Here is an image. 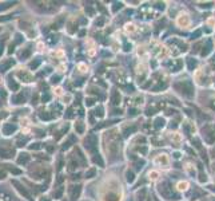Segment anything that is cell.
I'll list each match as a JSON object with an SVG mask.
<instances>
[{
	"mask_svg": "<svg viewBox=\"0 0 215 201\" xmlns=\"http://www.w3.org/2000/svg\"><path fill=\"white\" fill-rule=\"evenodd\" d=\"M111 101H112L114 105H119V103H120V95H119V93H118V91H114V93H112Z\"/></svg>",
	"mask_w": 215,
	"mask_h": 201,
	"instance_id": "4",
	"label": "cell"
},
{
	"mask_svg": "<svg viewBox=\"0 0 215 201\" xmlns=\"http://www.w3.org/2000/svg\"><path fill=\"white\" fill-rule=\"evenodd\" d=\"M94 174H95V170H94V169H91L90 172H87V173H86V176H87L88 178H91V177H92Z\"/></svg>",
	"mask_w": 215,
	"mask_h": 201,
	"instance_id": "8",
	"label": "cell"
},
{
	"mask_svg": "<svg viewBox=\"0 0 215 201\" xmlns=\"http://www.w3.org/2000/svg\"><path fill=\"white\" fill-rule=\"evenodd\" d=\"M106 201H119V197L116 195H110V196H107Z\"/></svg>",
	"mask_w": 215,
	"mask_h": 201,
	"instance_id": "5",
	"label": "cell"
},
{
	"mask_svg": "<svg viewBox=\"0 0 215 201\" xmlns=\"http://www.w3.org/2000/svg\"><path fill=\"white\" fill-rule=\"evenodd\" d=\"M107 150H108V153H110V154L116 156L118 153H119V150H120V143H119V141H118L116 138H112V137H111V140L108 141Z\"/></svg>",
	"mask_w": 215,
	"mask_h": 201,
	"instance_id": "1",
	"label": "cell"
},
{
	"mask_svg": "<svg viewBox=\"0 0 215 201\" xmlns=\"http://www.w3.org/2000/svg\"><path fill=\"white\" fill-rule=\"evenodd\" d=\"M178 24H179V26H183V27H187L190 24V18L186 14L180 15L179 18H178Z\"/></svg>",
	"mask_w": 215,
	"mask_h": 201,
	"instance_id": "3",
	"label": "cell"
},
{
	"mask_svg": "<svg viewBox=\"0 0 215 201\" xmlns=\"http://www.w3.org/2000/svg\"><path fill=\"white\" fill-rule=\"evenodd\" d=\"M127 181H130V182L134 181V174H132V173H130V172L127 173Z\"/></svg>",
	"mask_w": 215,
	"mask_h": 201,
	"instance_id": "7",
	"label": "cell"
},
{
	"mask_svg": "<svg viewBox=\"0 0 215 201\" xmlns=\"http://www.w3.org/2000/svg\"><path fill=\"white\" fill-rule=\"evenodd\" d=\"M163 125H164V121L159 118V120L156 121V126H158V128H160V126H163Z\"/></svg>",
	"mask_w": 215,
	"mask_h": 201,
	"instance_id": "9",
	"label": "cell"
},
{
	"mask_svg": "<svg viewBox=\"0 0 215 201\" xmlns=\"http://www.w3.org/2000/svg\"><path fill=\"white\" fill-rule=\"evenodd\" d=\"M39 201H49V200H48V198H47V197H41Z\"/></svg>",
	"mask_w": 215,
	"mask_h": 201,
	"instance_id": "12",
	"label": "cell"
},
{
	"mask_svg": "<svg viewBox=\"0 0 215 201\" xmlns=\"http://www.w3.org/2000/svg\"><path fill=\"white\" fill-rule=\"evenodd\" d=\"M95 145H96V137L95 135H90V137L86 140V148L88 150H94L95 149Z\"/></svg>",
	"mask_w": 215,
	"mask_h": 201,
	"instance_id": "2",
	"label": "cell"
},
{
	"mask_svg": "<svg viewBox=\"0 0 215 201\" xmlns=\"http://www.w3.org/2000/svg\"><path fill=\"white\" fill-rule=\"evenodd\" d=\"M156 161H158V162H162V158H158ZM163 162L167 164V158H166V157H163Z\"/></svg>",
	"mask_w": 215,
	"mask_h": 201,
	"instance_id": "10",
	"label": "cell"
},
{
	"mask_svg": "<svg viewBox=\"0 0 215 201\" xmlns=\"http://www.w3.org/2000/svg\"><path fill=\"white\" fill-rule=\"evenodd\" d=\"M178 187H179L180 190H186L187 187H189V184H187V182H180L179 185H178Z\"/></svg>",
	"mask_w": 215,
	"mask_h": 201,
	"instance_id": "6",
	"label": "cell"
},
{
	"mask_svg": "<svg viewBox=\"0 0 215 201\" xmlns=\"http://www.w3.org/2000/svg\"><path fill=\"white\" fill-rule=\"evenodd\" d=\"M134 30H135V28H134V26H127V31H131V32H132Z\"/></svg>",
	"mask_w": 215,
	"mask_h": 201,
	"instance_id": "11",
	"label": "cell"
}]
</instances>
